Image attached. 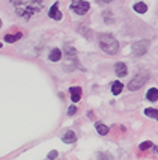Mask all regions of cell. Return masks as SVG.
Listing matches in <instances>:
<instances>
[{
    "instance_id": "17",
    "label": "cell",
    "mask_w": 158,
    "mask_h": 160,
    "mask_svg": "<svg viewBox=\"0 0 158 160\" xmlns=\"http://www.w3.org/2000/svg\"><path fill=\"white\" fill-rule=\"evenodd\" d=\"M151 147H152V142H151V141H145V142L140 143L139 148H140V150H148V148H151Z\"/></svg>"
},
{
    "instance_id": "8",
    "label": "cell",
    "mask_w": 158,
    "mask_h": 160,
    "mask_svg": "<svg viewBox=\"0 0 158 160\" xmlns=\"http://www.w3.org/2000/svg\"><path fill=\"white\" fill-rule=\"evenodd\" d=\"M69 92H71V100H72L74 103L80 101V97H81V88H80V86H72V88H69Z\"/></svg>"
},
{
    "instance_id": "22",
    "label": "cell",
    "mask_w": 158,
    "mask_h": 160,
    "mask_svg": "<svg viewBox=\"0 0 158 160\" xmlns=\"http://www.w3.org/2000/svg\"><path fill=\"white\" fill-rule=\"evenodd\" d=\"M0 48H2V42H0Z\"/></svg>"
},
{
    "instance_id": "3",
    "label": "cell",
    "mask_w": 158,
    "mask_h": 160,
    "mask_svg": "<svg viewBox=\"0 0 158 160\" xmlns=\"http://www.w3.org/2000/svg\"><path fill=\"white\" fill-rule=\"evenodd\" d=\"M148 79H149V72L148 71L137 72V74L132 77V80H130V83H128V89H130V91H137V89H140L141 86L148 82Z\"/></svg>"
},
{
    "instance_id": "12",
    "label": "cell",
    "mask_w": 158,
    "mask_h": 160,
    "mask_svg": "<svg viewBox=\"0 0 158 160\" xmlns=\"http://www.w3.org/2000/svg\"><path fill=\"white\" fill-rule=\"evenodd\" d=\"M21 36H23V33H15V35H5V41L6 42H9V44H14L15 41H18V39H21Z\"/></svg>"
},
{
    "instance_id": "19",
    "label": "cell",
    "mask_w": 158,
    "mask_h": 160,
    "mask_svg": "<svg viewBox=\"0 0 158 160\" xmlns=\"http://www.w3.org/2000/svg\"><path fill=\"white\" fill-rule=\"evenodd\" d=\"M54 157H57V151H56V150H53V151L48 154V159H54Z\"/></svg>"
},
{
    "instance_id": "6",
    "label": "cell",
    "mask_w": 158,
    "mask_h": 160,
    "mask_svg": "<svg viewBox=\"0 0 158 160\" xmlns=\"http://www.w3.org/2000/svg\"><path fill=\"white\" fill-rule=\"evenodd\" d=\"M48 15H50V18H53V20H62V12L59 11V8H57V2L53 3V6L50 8V11H48Z\"/></svg>"
},
{
    "instance_id": "14",
    "label": "cell",
    "mask_w": 158,
    "mask_h": 160,
    "mask_svg": "<svg viewBox=\"0 0 158 160\" xmlns=\"http://www.w3.org/2000/svg\"><path fill=\"white\" fill-rule=\"evenodd\" d=\"M95 128H97L98 133L103 134V136H105V134L108 133V127L105 124H103V122H97V124H95Z\"/></svg>"
},
{
    "instance_id": "10",
    "label": "cell",
    "mask_w": 158,
    "mask_h": 160,
    "mask_svg": "<svg viewBox=\"0 0 158 160\" xmlns=\"http://www.w3.org/2000/svg\"><path fill=\"white\" fill-rule=\"evenodd\" d=\"M62 141H63L65 143H74L75 141H77V136H75V133H74V132L68 130L66 133L62 136Z\"/></svg>"
},
{
    "instance_id": "7",
    "label": "cell",
    "mask_w": 158,
    "mask_h": 160,
    "mask_svg": "<svg viewBox=\"0 0 158 160\" xmlns=\"http://www.w3.org/2000/svg\"><path fill=\"white\" fill-rule=\"evenodd\" d=\"M114 72H116V76H119V77H125L127 72H128L127 65H125L123 62H117L116 65H114Z\"/></svg>"
},
{
    "instance_id": "13",
    "label": "cell",
    "mask_w": 158,
    "mask_h": 160,
    "mask_svg": "<svg viewBox=\"0 0 158 160\" xmlns=\"http://www.w3.org/2000/svg\"><path fill=\"white\" fill-rule=\"evenodd\" d=\"M134 11H136L137 14H145V12L148 11V6H146V3L139 2V3H136V5H134Z\"/></svg>"
},
{
    "instance_id": "23",
    "label": "cell",
    "mask_w": 158,
    "mask_h": 160,
    "mask_svg": "<svg viewBox=\"0 0 158 160\" xmlns=\"http://www.w3.org/2000/svg\"><path fill=\"white\" fill-rule=\"evenodd\" d=\"M157 151H158V148H157Z\"/></svg>"
},
{
    "instance_id": "9",
    "label": "cell",
    "mask_w": 158,
    "mask_h": 160,
    "mask_svg": "<svg viewBox=\"0 0 158 160\" xmlns=\"http://www.w3.org/2000/svg\"><path fill=\"white\" fill-rule=\"evenodd\" d=\"M48 59L51 61V62H57V61H60L62 59V50L60 48H53L50 54H48Z\"/></svg>"
},
{
    "instance_id": "18",
    "label": "cell",
    "mask_w": 158,
    "mask_h": 160,
    "mask_svg": "<svg viewBox=\"0 0 158 160\" xmlns=\"http://www.w3.org/2000/svg\"><path fill=\"white\" fill-rule=\"evenodd\" d=\"M75 112H77V107H75V106H71L69 109H68V115H69V116L75 115Z\"/></svg>"
},
{
    "instance_id": "20",
    "label": "cell",
    "mask_w": 158,
    "mask_h": 160,
    "mask_svg": "<svg viewBox=\"0 0 158 160\" xmlns=\"http://www.w3.org/2000/svg\"><path fill=\"white\" fill-rule=\"evenodd\" d=\"M99 3H108V2H112V0H98Z\"/></svg>"
},
{
    "instance_id": "16",
    "label": "cell",
    "mask_w": 158,
    "mask_h": 160,
    "mask_svg": "<svg viewBox=\"0 0 158 160\" xmlns=\"http://www.w3.org/2000/svg\"><path fill=\"white\" fill-rule=\"evenodd\" d=\"M145 115H146V116H151V118H155V119H158V109H152V107H148V109H145Z\"/></svg>"
},
{
    "instance_id": "11",
    "label": "cell",
    "mask_w": 158,
    "mask_h": 160,
    "mask_svg": "<svg viewBox=\"0 0 158 160\" xmlns=\"http://www.w3.org/2000/svg\"><path fill=\"white\" fill-rule=\"evenodd\" d=\"M146 100L148 101H158V89L157 88H151L148 91V94H146Z\"/></svg>"
},
{
    "instance_id": "4",
    "label": "cell",
    "mask_w": 158,
    "mask_h": 160,
    "mask_svg": "<svg viewBox=\"0 0 158 160\" xmlns=\"http://www.w3.org/2000/svg\"><path fill=\"white\" fill-rule=\"evenodd\" d=\"M89 8H90V5L86 0H72V3H71V9L77 15H84L89 11Z\"/></svg>"
},
{
    "instance_id": "1",
    "label": "cell",
    "mask_w": 158,
    "mask_h": 160,
    "mask_svg": "<svg viewBox=\"0 0 158 160\" xmlns=\"http://www.w3.org/2000/svg\"><path fill=\"white\" fill-rule=\"evenodd\" d=\"M9 2L15 9V14L24 20H30L38 12H41L45 5V0H9Z\"/></svg>"
},
{
    "instance_id": "2",
    "label": "cell",
    "mask_w": 158,
    "mask_h": 160,
    "mask_svg": "<svg viewBox=\"0 0 158 160\" xmlns=\"http://www.w3.org/2000/svg\"><path fill=\"white\" fill-rule=\"evenodd\" d=\"M98 38H99V47H101L103 52H105L107 54L117 53L119 42H117V39H114L113 35H110V33H101Z\"/></svg>"
},
{
    "instance_id": "15",
    "label": "cell",
    "mask_w": 158,
    "mask_h": 160,
    "mask_svg": "<svg viewBox=\"0 0 158 160\" xmlns=\"http://www.w3.org/2000/svg\"><path fill=\"white\" fill-rule=\"evenodd\" d=\"M122 88H123V85L121 82H114L113 85H112V92H113L114 95H119L122 92Z\"/></svg>"
},
{
    "instance_id": "21",
    "label": "cell",
    "mask_w": 158,
    "mask_h": 160,
    "mask_svg": "<svg viewBox=\"0 0 158 160\" xmlns=\"http://www.w3.org/2000/svg\"><path fill=\"white\" fill-rule=\"evenodd\" d=\"M2 24H3V23H2V18H0V27H2Z\"/></svg>"
},
{
    "instance_id": "5",
    "label": "cell",
    "mask_w": 158,
    "mask_h": 160,
    "mask_svg": "<svg viewBox=\"0 0 158 160\" xmlns=\"http://www.w3.org/2000/svg\"><path fill=\"white\" fill-rule=\"evenodd\" d=\"M148 48H149V41H148V39L137 41V42H134L132 47H131L132 54H134V56H143V54H146Z\"/></svg>"
}]
</instances>
